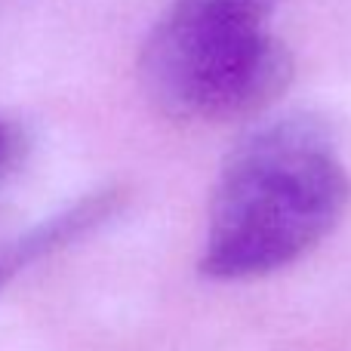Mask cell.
<instances>
[{"instance_id":"cell-1","label":"cell","mask_w":351,"mask_h":351,"mask_svg":"<svg viewBox=\"0 0 351 351\" xmlns=\"http://www.w3.org/2000/svg\"><path fill=\"white\" fill-rule=\"evenodd\" d=\"M348 194L339 145L321 117L265 121L237 142L219 176L200 271L247 280L302 259L336 228Z\"/></svg>"},{"instance_id":"cell-2","label":"cell","mask_w":351,"mask_h":351,"mask_svg":"<svg viewBox=\"0 0 351 351\" xmlns=\"http://www.w3.org/2000/svg\"><path fill=\"white\" fill-rule=\"evenodd\" d=\"M278 0H173L142 49V84L164 114L225 123L262 111L293 74L268 28Z\"/></svg>"},{"instance_id":"cell-3","label":"cell","mask_w":351,"mask_h":351,"mask_svg":"<svg viewBox=\"0 0 351 351\" xmlns=\"http://www.w3.org/2000/svg\"><path fill=\"white\" fill-rule=\"evenodd\" d=\"M123 194L117 188H105V191L86 194L77 204L65 206L62 213H56L53 219L40 222L37 228L19 234L16 241H10L6 247H0V290L10 284L16 274H22L25 268H31L34 262L47 259L49 253L62 250L65 243L84 237L86 231H93L96 225H102L111 213L121 206Z\"/></svg>"},{"instance_id":"cell-4","label":"cell","mask_w":351,"mask_h":351,"mask_svg":"<svg viewBox=\"0 0 351 351\" xmlns=\"http://www.w3.org/2000/svg\"><path fill=\"white\" fill-rule=\"evenodd\" d=\"M16 158H19V133L6 121H0V173L10 170Z\"/></svg>"}]
</instances>
